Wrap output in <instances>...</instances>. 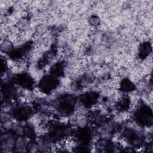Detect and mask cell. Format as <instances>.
<instances>
[{
	"mask_svg": "<svg viewBox=\"0 0 153 153\" xmlns=\"http://www.w3.org/2000/svg\"><path fill=\"white\" fill-rule=\"evenodd\" d=\"M14 126L15 125L14 122L10 118L1 121V127L2 129H4V131H10V130H12Z\"/></svg>",
	"mask_w": 153,
	"mask_h": 153,
	"instance_id": "cell-11",
	"label": "cell"
},
{
	"mask_svg": "<svg viewBox=\"0 0 153 153\" xmlns=\"http://www.w3.org/2000/svg\"><path fill=\"white\" fill-rule=\"evenodd\" d=\"M1 52L6 54H10L14 49L13 43L10 39H4L1 44Z\"/></svg>",
	"mask_w": 153,
	"mask_h": 153,
	"instance_id": "cell-8",
	"label": "cell"
},
{
	"mask_svg": "<svg viewBox=\"0 0 153 153\" xmlns=\"http://www.w3.org/2000/svg\"><path fill=\"white\" fill-rule=\"evenodd\" d=\"M16 25H17V29H18L20 31L26 32L30 28V20L26 17L21 18L17 21Z\"/></svg>",
	"mask_w": 153,
	"mask_h": 153,
	"instance_id": "cell-7",
	"label": "cell"
},
{
	"mask_svg": "<svg viewBox=\"0 0 153 153\" xmlns=\"http://www.w3.org/2000/svg\"><path fill=\"white\" fill-rule=\"evenodd\" d=\"M120 88L121 91L126 93H131L135 89V85L134 83L128 79H124L120 84Z\"/></svg>",
	"mask_w": 153,
	"mask_h": 153,
	"instance_id": "cell-6",
	"label": "cell"
},
{
	"mask_svg": "<svg viewBox=\"0 0 153 153\" xmlns=\"http://www.w3.org/2000/svg\"><path fill=\"white\" fill-rule=\"evenodd\" d=\"M14 109V106L10 100H4L1 104V113L9 114L12 113Z\"/></svg>",
	"mask_w": 153,
	"mask_h": 153,
	"instance_id": "cell-9",
	"label": "cell"
},
{
	"mask_svg": "<svg viewBox=\"0 0 153 153\" xmlns=\"http://www.w3.org/2000/svg\"><path fill=\"white\" fill-rule=\"evenodd\" d=\"M12 115L17 121H23L27 120L32 115L31 109L26 105H20L17 108H14Z\"/></svg>",
	"mask_w": 153,
	"mask_h": 153,
	"instance_id": "cell-3",
	"label": "cell"
},
{
	"mask_svg": "<svg viewBox=\"0 0 153 153\" xmlns=\"http://www.w3.org/2000/svg\"><path fill=\"white\" fill-rule=\"evenodd\" d=\"M59 84V81L57 78L48 75L43 76L39 81V87L41 91L45 93H49L55 90Z\"/></svg>",
	"mask_w": 153,
	"mask_h": 153,
	"instance_id": "cell-1",
	"label": "cell"
},
{
	"mask_svg": "<svg viewBox=\"0 0 153 153\" xmlns=\"http://www.w3.org/2000/svg\"><path fill=\"white\" fill-rule=\"evenodd\" d=\"M89 22L91 25L93 26H96L100 24V20L99 18L97 16H92L90 19H89Z\"/></svg>",
	"mask_w": 153,
	"mask_h": 153,
	"instance_id": "cell-12",
	"label": "cell"
},
{
	"mask_svg": "<svg viewBox=\"0 0 153 153\" xmlns=\"http://www.w3.org/2000/svg\"><path fill=\"white\" fill-rule=\"evenodd\" d=\"M151 50V46L148 42L143 43L139 48V56L142 58H145L149 56Z\"/></svg>",
	"mask_w": 153,
	"mask_h": 153,
	"instance_id": "cell-10",
	"label": "cell"
},
{
	"mask_svg": "<svg viewBox=\"0 0 153 153\" xmlns=\"http://www.w3.org/2000/svg\"><path fill=\"white\" fill-rule=\"evenodd\" d=\"M136 120L140 125L149 126L152 124V118L151 109L146 105L140 107L135 114Z\"/></svg>",
	"mask_w": 153,
	"mask_h": 153,
	"instance_id": "cell-2",
	"label": "cell"
},
{
	"mask_svg": "<svg viewBox=\"0 0 153 153\" xmlns=\"http://www.w3.org/2000/svg\"><path fill=\"white\" fill-rule=\"evenodd\" d=\"M16 82L24 88L30 89L34 85V80L32 76L27 73H22L16 78Z\"/></svg>",
	"mask_w": 153,
	"mask_h": 153,
	"instance_id": "cell-4",
	"label": "cell"
},
{
	"mask_svg": "<svg viewBox=\"0 0 153 153\" xmlns=\"http://www.w3.org/2000/svg\"><path fill=\"white\" fill-rule=\"evenodd\" d=\"M99 98V94L97 92L89 91L85 93L81 96V102L83 106L85 107H89L94 105L97 101Z\"/></svg>",
	"mask_w": 153,
	"mask_h": 153,
	"instance_id": "cell-5",
	"label": "cell"
}]
</instances>
